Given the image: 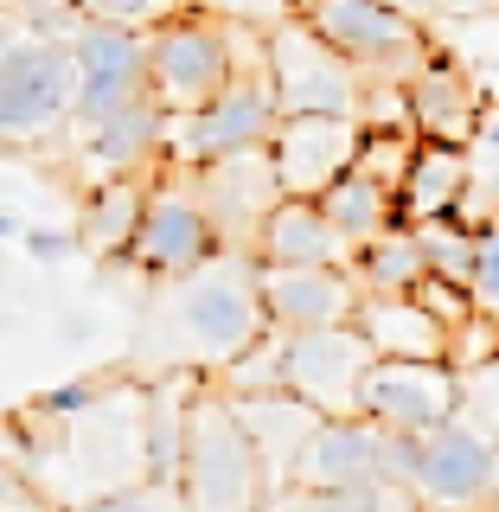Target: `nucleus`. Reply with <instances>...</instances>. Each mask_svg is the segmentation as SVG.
<instances>
[{
    "label": "nucleus",
    "instance_id": "1",
    "mask_svg": "<svg viewBox=\"0 0 499 512\" xmlns=\"http://www.w3.org/2000/svg\"><path fill=\"white\" fill-rule=\"evenodd\" d=\"M154 314L141 327V352H154L160 372H205L237 359L250 340L269 333L263 295H256V256L218 250L212 263L186 269L173 282H154Z\"/></svg>",
    "mask_w": 499,
    "mask_h": 512
},
{
    "label": "nucleus",
    "instance_id": "2",
    "mask_svg": "<svg viewBox=\"0 0 499 512\" xmlns=\"http://www.w3.org/2000/svg\"><path fill=\"white\" fill-rule=\"evenodd\" d=\"M180 493L192 512H263L276 500L269 468L256 455L237 404L212 378L192 384L186 404V448H180Z\"/></svg>",
    "mask_w": 499,
    "mask_h": 512
},
{
    "label": "nucleus",
    "instance_id": "3",
    "mask_svg": "<svg viewBox=\"0 0 499 512\" xmlns=\"http://www.w3.org/2000/svg\"><path fill=\"white\" fill-rule=\"evenodd\" d=\"M282 122L276 84H269V58H263V32H250L244 64L224 84L212 103L186 109V116H167V167H212L224 154H250L269 148Z\"/></svg>",
    "mask_w": 499,
    "mask_h": 512
},
{
    "label": "nucleus",
    "instance_id": "4",
    "mask_svg": "<svg viewBox=\"0 0 499 512\" xmlns=\"http://www.w3.org/2000/svg\"><path fill=\"white\" fill-rule=\"evenodd\" d=\"M256 26L218 20L205 7H180L173 20H160L148 32V96L167 116H186V109L212 103V96L237 77Z\"/></svg>",
    "mask_w": 499,
    "mask_h": 512
},
{
    "label": "nucleus",
    "instance_id": "5",
    "mask_svg": "<svg viewBox=\"0 0 499 512\" xmlns=\"http://www.w3.org/2000/svg\"><path fill=\"white\" fill-rule=\"evenodd\" d=\"M71 45L0 20V148H39L71 128Z\"/></svg>",
    "mask_w": 499,
    "mask_h": 512
},
{
    "label": "nucleus",
    "instance_id": "6",
    "mask_svg": "<svg viewBox=\"0 0 499 512\" xmlns=\"http://www.w3.org/2000/svg\"><path fill=\"white\" fill-rule=\"evenodd\" d=\"M391 474L423 500L429 512L442 506H487L499 500V442L468 416L423 429V436H391Z\"/></svg>",
    "mask_w": 499,
    "mask_h": 512
},
{
    "label": "nucleus",
    "instance_id": "7",
    "mask_svg": "<svg viewBox=\"0 0 499 512\" xmlns=\"http://www.w3.org/2000/svg\"><path fill=\"white\" fill-rule=\"evenodd\" d=\"M301 20L340 58H352L372 84H404V77L436 52L423 13L410 0H301Z\"/></svg>",
    "mask_w": 499,
    "mask_h": 512
},
{
    "label": "nucleus",
    "instance_id": "8",
    "mask_svg": "<svg viewBox=\"0 0 499 512\" xmlns=\"http://www.w3.org/2000/svg\"><path fill=\"white\" fill-rule=\"evenodd\" d=\"M263 58H269V84H276L282 116H359L372 77L333 52L301 13H288L263 32Z\"/></svg>",
    "mask_w": 499,
    "mask_h": 512
},
{
    "label": "nucleus",
    "instance_id": "9",
    "mask_svg": "<svg viewBox=\"0 0 499 512\" xmlns=\"http://www.w3.org/2000/svg\"><path fill=\"white\" fill-rule=\"evenodd\" d=\"M218 250H224L218 244V224L205 218L192 180H186L180 167H160L154 186H148V212H141L135 244H128L122 263L135 269V276H148V282H173V276H186V269L212 263Z\"/></svg>",
    "mask_w": 499,
    "mask_h": 512
},
{
    "label": "nucleus",
    "instance_id": "10",
    "mask_svg": "<svg viewBox=\"0 0 499 512\" xmlns=\"http://www.w3.org/2000/svg\"><path fill=\"white\" fill-rule=\"evenodd\" d=\"M372 359H378L372 340H365L352 320L282 333V391H295L301 404H314L320 416H359V391H365Z\"/></svg>",
    "mask_w": 499,
    "mask_h": 512
},
{
    "label": "nucleus",
    "instance_id": "11",
    "mask_svg": "<svg viewBox=\"0 0 499 512\" xmlns=\"http://www.w3.org/2000/svg\"><path fill=\"white\" fill-rule=\"evenodd\" d=\"M64 45H71V71H77L71 135L90 128V122H103V116H116L135 96H148V32L77 20V32Z\"/></svg>",
    "mask_w": 499,
    "mask_h": 512
},
{
    "label": "nucleus",
    "instance_id": "12",
    "mask_svg": "<svg viewBox=\"0 0 499 512\" xmlns=\"http://www.w3.org/2000/svg\"><path fill=\"white\" fill-rule=\"evenodd\" d=\"M391 474V429H378L372 416H320L308 429V442L288 461V487L301 493H340V487H378Z\"/></svg>",
    "mask_w": 499,
    "mask_h": 512
},
{
    "label": "nucleus",
    "instance_id": "13",
    "mask_svg": "<svg viewBox=\"0 0 499 512\" xmlns=\"http://www.w3.org/2000/svg\"><path fill=\"white\" fill-rule=\"evenodd\" d=\"M359 416H372L391 436H423V429L461 416V372L448 359H372Z\"/></svg>",
    "mask_w": 499,
    "mask_h": 512
},
{
    "label": "nucleus",
    "instance_id": "14",
    "mask_svg": "<svg viewBox=\"0 0 499 512\" xmlns=\"http://www.w3.org/2000/svg\"><path fill=\"white\" fill-rule=\"evenodd\" d=\"M180 173L192 180V192H199L205 218L218 224V244L237 250V256H250L256 231H263V218H269V205L282 199L276 167H269V148L224 154V160H212V167H180Z\"/></svg>",
    "mask_w": 499,
    "mask_h": 512
},
{
    "label": "nucleus",
    "instance_id": "15",
    "mask_svg": "<svg viewBox=\"0 0 499 512\" xmlns=\"http://www.w3.org/2000/svg\"><path fill=\"white\" fill-rule=\"evenodd\" d=\"M365 148L359 116H282L269 135V167L288 199H320Z\"/></svg>",
    "mask_w": 499,
    "mask_h": 512
},
{
    "label": "nucleus",
    "instance_id": "16",
    "mask_svg": "<svg viewBox=\"0 0 499 512\" xmlns=\"http://www.w3.org/2000/svg\"><path fill=\"white\" fill-rule=\"evenodd\" d=\"M256 295L276 333H308V327H340L359 308V276L352 263H256Z\"/></svg>",
    "mask_w": 499,
    "mask_h": 512
},
{
    "label": "nucleus",
    "instance_id": "17",
    "mask_svg": "<svg viewBox=\"0 0 499 512\" xmlns=\"http://www.w3.org/2000/svg\"><path fill=\"white\" fill-rule=\"evenodd\" d=\"M77 180L84 186H103V180H122V173H160L167 167V109L154 96H135L122 103L116 116L77 128Z\"/></svg>",
    "mask_w": 499,
    "mask_h": 512
},
{
    "label": "nucleus",
    "instance_id": "18",
    "mask_svg": "<svg viewBox=\"0 0 499 512\" xmlns=\"http://www.w3.org/2000/svg\"><path fill=\"white\" fill-rule=\"evenodd\" d=\"M404 103H410V122L423 141H455V148L474 154V135H480V116H487V96L474 90L468 64L455 52H429L416 71L404 77Z\"/></svg>",
    "mask_w": 499,
    "mask_h": 512
},
{
    "label": "nucleus",
    "instance_id": "19",
    "mask_svg": "<svg viewBox=\"0 0 499 512\" xmlns=\"http://www.w3.org/2000/svg\"><path fill=\"white\" fill-rule=\"evenodd\" d=\"M474 186V154L455 148V141H416L404 180H397V218L404 224H442L461 218Z\"/></svg>",
    "mask_w": 499,
    "mask_h": 512
},
{
    "label": "nucleus",
    "instance_id": "20",
    "mask_svg": "<svg viewBox=\"0 0 499 512\" xmlns=\"http://www.w3.org/2000/svg\"><path fill=\"white\" fill-rule=\"evenodd\" d=\"M352 327L372 340L378 359H448V327L410 295H359Z\"/></svg>",
    "mask_w": 499,
    "mask_h": 512
},
{
    "label": "nucleus",
    "instance_id": "21",
    "mask_svg": "<svg viewBox=\"0 0 499 512\" xmlns=\"http://www.w3.org/2000/svg\"><path fill=\"white\" fill-rule=\"evenodd\" d=\"M256 263H288V269H301V263H352V250H346V237L327 224V212H320V199H282L269 205V218H263V231H256Z\"/></svg>",
    "mask_w": 499,
    "mask_h": 512
},
{
    "label": "nucleus",
    "instance_id": "22",
    "mask_svg": "<svg viewBox=\"0 0 499 512\" xmlns=\"http://www.w3.org/2000/svg\"><path fill=\"white\" fill-rule=\"evenodd\" d=\"M148 186L154 173H122V180L84 186V218H77V244L96 263H122L128 244H135V224L148 212Z\"/></svg>",
    "mask_w": 499,
    "mask_h": 512
},
{
    "label": "nucleus",
    "instance_id": "23",
    "mask_svg": "<svg viewBox=\"0 0 499 512\" xmlns=\"http://www.w3.org/2000/svg\"><path fill=\"white\" fill-rule=\"evenodd\" d=\"M231 404H237V416H244V429L256 442V455H263V468H269V487L282 493L288 461H295V448L308 442V429L320 423V410L301 404L295 391H256V397H231Z\"/></svg>",
    "mask_w": 499,
    "mask_h": 512
},
{
    "label": "nucleus",
    "instance_id": "24",
    "mask_svg": "<svg viewBox=\"0 0 499 512\" xmlns=\"http://www.w3.org/2000/svg\"><path fill=\"white\" fill-rule=\"evenodd\" d=\"M320 212H327V224L346 237V250H359V244H372V237H384L391 224H404L397 218V186L378 180L372 167H359V160L320 192Z\"/></svg>",
    "mask_w": 499,
    "mask_h": 512
},
{
    "label": "nucleus",
    "instance_id": "25",
    "mask_svg": "<svg viewBox=\"0 0 499 512\" xmlns=\"http://www.w3.org/2000/svg\"><path fill=\"white\" fill-rule=\"evenodd\" d=\"M352 276H359L365 295H410V288L429 276L423 231H416V224H391L384 237L359 244L352 250Z\"/></svg>",
    "mask_w": 499,
    "mask_h": 512
},
{
    "label": "nucleus",
    "instance_id": "26",
    "mask_svg": "<svg viewBox=\"0 0 499 512\" xmlns=\"http://www.w3.org/2000/svg\"><path fill=\"white\" fill-rule=\"evenodd\" d=\"M263 512H423V500H416L404 480H378V487H340V493H301V487H288Z\"/></svg>",
    "mask_w": 499,
    "mask_h": 512
},
{
    "label": "nucleus",
    "instance_id": "27",
    "mask_svg": "<svg viewBox=\"0 0 499 512\" xmlns=\"http://www.w3.org/2000/svg\"><path fill=\"white\" fill-rule=\"evenodd\" d=\"M423 231V256H429V276L455 282L474 295V256H480V218H442V224H416Z\"/></svg>",
    "mask_w": 499,
    "mask_h": 512
},
{
    "label": "nucleus",
    "instance_id": "28",
    "mask_svg": "<svg viewBox=\"0 0 499 512\" xmlns=\"http://www.w3.org/2000/svg\"><path fill=\"white\" fill-rule=\"evenodd\" d=\"M71 512H192V506H186L180 480H148V474H135V480H116V487L77 500Z\"/></svg>",
    "mask_w": 499,
    "mask_h": 512
},
{
    "label": "nucleus",
    "instance_id": "29",
    "mask_svg": "<svg viewBox=\"0 0 499 512\" xmlns=\"http://www.w3.org/2000/svg\"><path fill=\"white\" fill-rule=\"evenodd\" d=\"M77 20H96V26H128V32H154L160 20L186 7V0H71Z\"/></svg>",
    "mask_w": 499,
    "mask_h": 512
},
{
    "label": "nucleus",
    "instance_id": "30",
    "mask_svg": "<svg viewBox=\"0 0 499 512\" xmlns=\"http://www.w3.org/2000/svg\"><path fill=\"white\" fill-rule=\"evenodd\" d=\"M474 314L499 327V205L480 218V256H474Z\"/></svg>",
    "mask_w": 499,
    "mask_h": 512
},
{
    "label": "nucleus",
    "instance_id": "31",
    "mask_svg": "<svg viewBox=\"0 0 499 512\" xmlns=\"http://www.w3.org/2000/svg\"><path fill=\"white\" fill-rule=\"evenodd\" d=\"M0 20H13L26 32H45V39H71V32H77V7H71V0H0Z\"/></svg>",
    "mask_w": 499,
    "mask_h": 512
},
{
    "label": "nucleus",
    "instance_id": "32",
    "mask_svg": "<svg viewBox=\"0 0 499 512\" xmlns=\"http://www.w3.org/2000/svg\"><path fill=\"white\" fill-rule=\"evenodd\" d=\"M186 7H205V13H218V20H237V26L269 32L276 20H288L301 0H186Z\"/></svg>",
    "mask_w": 499,
    "mask_h": 512
},
{
    "label": "nucleus",
    "instance_id": "33",
    "mask_svg": "<svg viewBox=\"0 0 499 512\" xmlns=\"http://www.w3.org/2000/svg\"><path fill=\"white\" fill-rule=\"evenodd\" d=\"M0 512H58V506L45 500V487L20 468V461L0 455Z\"/></svg>",
    "mask_w": 499,
    "mask_h": 512
},
{
    "label": "nucleus",
    "instance_id": "34",
    "mask_svg": "<svg viewBox=\"0 0 499 512\" xmlns=\"http://www.w3.org/2000/svg\"><path fill=\"white\" fill-rule=\"evenodd\" d=\"M26 256H39V263H71V256H84L77 244V231H45V224H26Z\"/></svg>",
    "mask_w": 499,
    "mask_h": 512
},
{
    "label": "nucleus",
    "instance_id": "35",
    "mask_svg": "<svg viewBox=\"0 0 499 512\" xmlns=\"http://www.w3.org/2000/svg\"><path fill=\"white\" fill-rule=\"evenodd\" d=\"M0 237H26V224L13 218V212H0Z\"/></svg>",
    "mask_w": 499,
    "mask_h": 512
},
{
    "label": "nucleus",
    "instance_id": "36",
    "mask_svg": "<svg viewBox=\"0 0 499 512\" xmlns=\"http://www.w3.org/2000/svg\"><path fill=\"white\" fill-rule=\"evenodd\" d=\"M429 512V506H423ZM442 512H487V506H442Z\"/></svg>",
    "mask_w": 499,
    "mask_h": 512
}]
</instances>
